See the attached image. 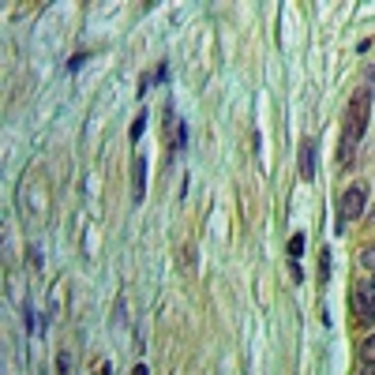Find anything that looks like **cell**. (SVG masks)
<instances>
[{
    "label": "cell",
    "mask_w": 375,
    "mask_h": 375,
    "mask_svg": "<svg viewBox=\"0 0 375 375\" xmlns=\"http://www.w3.org/2000/svg\"><path fill=\"white\" fill-rule=\"evenodd\" d=\"M360 360H364V364H368V368H371V364H375V334L360 341Z\"/></svg>",
    "instance_id": "8992f818"
},
{
    "label": "cell",
    "mask_w": 375,
    "mask_h": 375,
    "mask_svg": "<svg viewBox=\"0 0 375 375\" xmlns=\"http://www.w3.org/2000/svg\"><path fill=\"white\" fill-rule=\"evenodd\" d=\"M143 128H147V117H136V124H131V139H143Z\"/></svg>",
    "instance_id": "30bf717a"
},
{
    "label": "cell",
    "mask_w": 375,
    "mask_h": 375,
    "mask_svg": "<svg viewBox=\"0 0 375 375\" xmlns=\"http://www.w3.org/2000/svg\"><path fill=\"white\" fill-rule=\"evenodd\" d=\"M360 375H375V371H371V368H364V371H360Z\"/></svg>",
    "instance_id": "9a60e30c"
},
{
    "label": "cell",
    "mask_w": 375,
    "mask_h": 375,
    "mask_svg": "<svg viewBox=\"0 0 375 375\" xmlns=\"http://www.w3.org/2000/svg\"><path fill=\"white\" fill-rule=\"evenodd\" d=\"M131 375H150L147 368H143V364H136V371H131Z\"/></svg>",
    "instance_id": "5bb4252c"
},
{
    "label": "cell",
    "mask_w": 375,
    "mask_h": 375,
    "mask_svg": "<svg viewBox=\"0 0 375 375\" xmlns=\"http://www.w3.org/2000/svg\"><path fill=\"white\" fill-rule=\"evenodd\" d=\"M353 312H357V319L360 323H371L375 319V304L368 301V296H364V289L357 285V289H353Z\"/></svg>",
    "instance_id": "277c9868"
},
{
    "label": "cell",
    "mask_w": 375,
    "mask_h": 375,
    "mask_svg": "<svg viewBox=\"0 0 375 375\" xmlns=\"http://www.w3.org/2000/svg\"><path fill=\"white\" fill-rule=\"evenodd\" d=\"M360 263H364L368 270H375V244H368V248L360 251Z\"/></svg>",
    "instance_id": "9c48e42d"
},
{
    "label": "cell",
    "mask_w": 375,
    "mask_h": 375,
    "mask_svg": "<svg viewBox=\"0 0 375 375\" xmlns=\"http://www.w3.org/2000/svg\"><path fill=\"white\" fill-rule=\"evenodd\" d=\"M147 199V162H136V203Z\"/></svg>",
    "instance_id": "5b68a950"
},
{
    "label": "cell",
    "mask_w": 375,
    "mask_h": 375,
    "mask_svg": "<svg viewBox=\"0 0 375 375\" xmlns=\"http://www.w3.org/2000/svg\"><path fill=\"white\" fill-rule=\"evenodd\" d=\"M360 289H364V296L375 304V278H368V282H360Z\"/></svg>",
    "instance_id": "8fae6325"
},
{
    "label": "cell",
    "mask_w": 375,
    "mask_h": 375,
    "mask_svg": "<svg viewBox=\"0 0 375 375\" xmlns=\"http://www.w3.org/2000/svg\"><path fill=\"white\" fill-rule=\"evenodd\" d=\"M165 79H169V68H165V64H162V68L154 72V83H165Z\"/></svg>",
    "instance_id": "4fadbf2b"
},
{
    "label": "cell",
    "mask_w": 375,
    "mask_h": 375,
    "mask_svg": "<svg viewBox=\"0 0 375 375\" xmlns=\"http://www.w3.org/2000/svg\"><path fill=\"white\" fill-rule=\"evenodd\" d=\"M83 64H86V57H72V60H68V72H79Z\"/></svg>",
    "instance_id": "7c38bea8"
},
{
    "label": "cell",
    "mask_w": 375,
    "mask_h": 375,
    "mask_svg": "<svg viewBox=\"0 0 375 375\" xmlns=\"http://www.w3.org/2000/svg\"><path fill=\"white\" fill-rule=\"evenodd\" d=\"M364 206H368L364 184L346 188V195H341V203H338V233H346V222H357V218L364 214Z\"/></svg>",
    "instance_id": "7a4b0ae2"
},
{
    "label": "cell",
    "mask_w": 375,
    "mask_h": 375,
    "mask_svg": "<svg viewBox=\"0 0 375 375\" xmlns=\"http://www.w3.org/2000/svg\"><path fill=\"white\" fill-rule=\"evenodd\" d=\"M368 113H371V94L357 91V94H353V102H349V109H346V124H341V162H349L353 150H357V143L364 139Z\"/></svg>",
    "instance_id": "6da1fadb"
},
{
    "label": "cell",
    "mask_w": 375,
    "mask_h": 375,
    "mask_svg": "<svg viewBox=\"0 0 375 375\" xmlns=\"http://www.w3.org/2000/svg\"><path fill=\"white\" fill-rule=\"evenodd\" d=\"M301 176H304L308 184L315 180V143L312 139L301 143Z\"/></svg>",
    "instance_id": "3957f363"
},
{
    "label": "cell",
    "mask_w": 375,
    "mask_h": 375,
    "mask_svg": "<svg viewBox=\"0 0 375 375\" xmlns=\"http://www.w3.org/2000/svg\"><path fill=\"white\" fill-rule=\"evenodd\" d=\"M72 364H75V357L68 349H60L57 353V375H72Z\"/></svg>",
    "instance_id": "52a82bcc"
},
{
    "label": "cell",
    "mask_w": 375,
    "mask_h": 375,
    "mask_svg": "<svg viewBox=\"0 0 375 375\" xmlns=\"http://www.w3.org/2000/svg\"><path fill=\"white\" fill-rule=\"evenodd\" d=\"M301 251H304V233H296V237L289 240V259L296 263V259H301Z\"/></svg>",
    "instance_id": "ba28073f"
}]
</instances>
